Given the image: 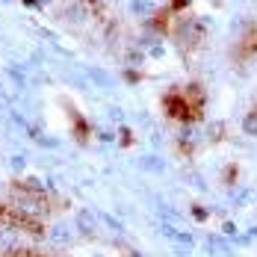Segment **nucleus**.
<instances>
[{
	"instance_id": "13",
	"label": "nucleus",
	"mask_w": 257,
	"mask_h": 257,
	"mask_svg": "<svg viewBox=\"0 0 257 257\" xmlns=\"http://www.w3.org/2000/svg\"><path fill=\"white\" fill-rule=\"evenodd\" d=\"M95 257H101V254H95Z\"/></svg>"
},
{
	"instance_id": "1",
	"label": "nucleus",
	"mask_w": 257,
	"mask_h": 257,
	"mask_svg": "<svg viewBox=\"0 0 257 257\" xmlns=\"http://www.w3.org/2000/svg\"><path fill=\"white\" fill-rule=\"evenodd\" d=\"M48 242H51L53 248H65V245L71 242V228H68L65 222H53V225H48Z\"/></svg>"
},
{
	"instance_id": "5",
	"label": "nucleus",
	"mask_w": 257,
	"mask_h": 257,
	"mask_svg": "<svg viewBox=\"0 0 257 257\" xmlns=\"http://www.w3.org/2000/svg\"><path fill=\"white\" fill-rule=\"evenodd\" d=\"M18 210H27L30 216H39L42 213V204H36V198L24 195V198H18Z\"/></svg>"
},
{
	"instance_id": "3",
	"label": "nucleus",
	"mask_w": 257,
	"mask_h": 257,
	"mask_svg": "<svg viewBox=\"0 0 257 257\" xmlns=\"http://www.w3.org/2000/svg\"><path fill=\"white\" fill-rule=\"evenodd\" d=\"M77 225H80L83 233H95V216H92L89 210H83V213L77 216Z\"/></svg>"
},
{
	"instance_id": "7",
	"label": "nucleus",
	"mask_w": 257,
	"mask_h": 257,
	"mask_svg": "<svg viewBox=\"0 0 257 257\" xmlns=\"http://www.w3.org/2000/svg\"><path fill=\"white\" fill-rule=\"evenodd\" d=\"M142 166H145V169H154V172H160V169H163V163H160L157 157H142Z\"/></svg>"
},
{
	"instance_id": "4",
	"label": "nucleus",
	"mask_w": 257,
	"mask_h": 257,
	"mask_svg": "<svg viewBox=\"0 0 257 257\" xmlns=\"http://www.w3.org/2000/svg\"><path fill=\"white\" fill-rule=\"evenodd\" d=\"M251 198H254V192H251V189H233V192H231V204H236V207L248 204Z\"/></svg>"
},
{
	"instance_id": "9",
	"label": "nucleus",
	"mask_w": 257,
	"mask_h": 257,
	"mask_svg": "<svg viewBox=\"0 0 257 257\" xmlns=\"http://www.w3.org/2000/svg\"><path fill=\"white\" fill-rule=\"evenodd\" d=\"M24 186H27V189H33V192H42V189H45V183H42V180H36V178H27Z\"/></svg>"
},
{
	"instance_id": "6",
	"label": "nucleus",
	"mask_w": 257,
	"mask_h": 257,
	"mask_svg": "<svg viewBox=\"0 0 257 257\" xmlns=\"http://www.w3.org/2000/svg\"><path fill=\"white\" fill-rule=\"evenodd\" d=\"M242 133H245V136H257V109L254 112H245V118H242Z\"/></svg>"
},
{
	"instance_id": "8",
	"label": "nucleus",
	"mask_w": 257,
	"mask_h": 257,
	"mask_svg": "<svg viewBox=\"0 0 257 257\" xmlns=\"http://www.w3.org/2000/svg\"><path fill=\"white\" fill-rule=\"evenodd\" d=\"M9 163H12V169H15V172H24V166H27V157L15 154L12 160H9Z\"/></svg>"
},
{
	"instance_id": "2",
	"label": "nucleus",
	"mask_w": 257,
	"mask_h": 257,
	"mask_svg": "<svg viewBox=\"0 0 257 257\" xmlns=\"http://www.w3.org/2000/svg\"><path fill=\"white\" fill-rule=\"evenodd\" d=\"M204 245H207V254H210V257H225V254H228V242H225L222 236H216V233H210V236H207Z\"/></svg>"
},
{
	"instance_id": "12",
	"label": "nucleus",
	"mask_w": 257,
	"mask_h": 257,
	"mask_svg": "<svg viewBox=\"0 0 257 257\" xmlns=\"http://www.w3.org/2000/svg\"><path fill=\"white\" fill-rule=\"evenodd\" d=\"M222 231H225V236H239V228H236V222H225V225H222Z\"/></svg>"
},
{
	"instance_id": "10",
	"label": "nucleus",
	"mask_w": 257,
	"mask_h": 257,
	"mask_svg": "<svg viewBox=\"0 0 257 257\" xmlns=\"http://www.w3.org/2000/svg\"><path fill=\"white\" fill-rule=\"evenodd\" d=\"M133 9H136L139 15H148V9H151V3H148V0H133Z\"/></svg>"
},
{
	"instance_id": "11",
	"label": "nucleus",
	"mask_w": 257,
	"mask_h": 257,
	"mask_svg": "<svg viewBox=\"0 0 257 257\" xmlns=\"http://www.w3.org/2000/svg\"><path fill=\"white\" fill-rule=\"evenodd\" d=\"M6 74H9V77L15 80L18 86H24V83H27V77H24V74H21V71H18V68H6Z\"/></svg>"
}]
</instances>
